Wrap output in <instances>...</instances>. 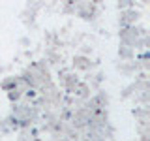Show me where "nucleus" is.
<instances>
[]
</instances>
